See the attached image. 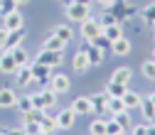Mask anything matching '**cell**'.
<instances>
[{"label": "cell", "mask_w": 155, "mask_h": 135, "mask_svg": "<svg viewBox=\"0 0 155 135\" xmlns=\"http://www.w3.org/2000/svg\"><path fill=\"white\" fill-rule=\"evenodd\" d=\"M104 32V27H101V22H99V17H86L84 22H79V34H81V40H86V42H91L94 37H99Z\"/></svg>", "instance_id": "cell-1"}, {"label": "cell", "mask_w": 155, "mask_h": 135, "mask_svg": "<svg viewBox=\"0 0 155 135\" xmlns=\"http://www.w3.org/2000/svg\"><path fill=\"white\" fill-rule=\"evenodd\" d=\"M32 96V103L35 108H40V111H49L57 106V93L52 88H42V91H37V93H30Z\"/></svg>", "instance_id": "cell-2"}, {"label": "cell", "mask_w": 155, "mask_h": 135, "mask_svg": "<svg viewBox=\"0 0 155 135\" xmlns=\"http://www.w3.org/2000/svg\"><path fill=\"white\" fill-rule=\"evenodd\" d=\"M108 10H111V12L116 15V20H118L121 25H123L126 20H130V17L135 15V8H133V5L128 3V0H116V3H113V5L108 8Z\"/></svg>", "instance_id": "cell-3"}, {"label": "cell", "mask_w": 155, "mask_h": 135, "mask_svg": "<svg viewBox=\"0 0 155 135\" xmlns=\"http://www.w3.org/2000/svg\"><path fill=\"white\" fill-rule=\"evenodd\" d=\"M35 62H40V64H47V66H59L64 62V52H54V49H40L35 56Z\"/></svg>", "instance_id": "cell-4"}, {"label": "cell", "mask_w": 155, "mask_h": 135, "mask_svg": "<svg viewBox=\"0 0 155 135\" xmlns=\"http://www.w3.org/2000/svg\"><path fill=\"white\" fill-rule=\"evenodd\" d=\"M47 88H52L57 96H62V93H67L71 88V79L67 74H52L49 81H47Z\"/></svg>", "instance_id": "cell-5"}, {"label": "cell", "mask_w": 155, "mask_h": 135, "mask_svg": "<svg viewBox=\"0 0 155 135\" xmlns=\"http://www.w3.org/2000/svg\"><path fill=\"white\" fill-rule=\"evenodd\" d=\"M64 15H67L69 22H84L86 17L91 15V8H86V5H76V3H67Z\"/></svg>", "instance_id": "cell-6"}, {"label": "cell", "mask_w": 155, "mask_h": 135, "mask_svg": "<svg viewBox=\"0 0 155 135\" xmlns=\"http://www.w3.org/2000/svg\"><path fill=\"white\" fill-rule=\"evenodd\" d=\"M86 56H89V62H91V66H99V64H104V59H106V49H99V47H94L91 42H81V47H79Z\"/></svg>", "instance_id": "cell-7"}, {"label": "cell", "mask_w": 155, "mask_h": 135, "mask_svg": "<svg viewBox=\"0 0 155 135\" xmlns=\"http://www.w3.org/2000/svg\"><path fill=\"white\" fill-rule=\"evenodd\" d=\"M54 118H57V128H59V130H69V128H74V123H76V113H74V108L69 106V108H62Z\"/></svg>", "instance_id": "cell-8"}, {"label": "cell", "mask_w": 155, "mask_h": 135, "mask_svg": "<svg viewBox=\"0 0 155 135\" xmlns=\"http://www.w3.org/2000/svg\"><path fill=\"white\" fill-rule=\"evenodd\" d=\"M30 66H32V79L35 81H42V84H47L49 81V76H52V66H47V64H40V62H30Z\"/></svg>", "instance_id": "cell-9"}, {"label": "cell", "mask_w": 155, "mask_h": 135, "mask_svg": "<svg viewBox=\"0 0 155 135\" xmlns=\"http://www.w3.org/2000/svg\"><path fill=\"white\" fill-rule=\"evenodd\" d=\"M22 40H25V27H20V30H8V40H5V52H10V49H15V47H20L22 44Z\"/></svg>", "instance_id": "cell-10"}, {"label": "cell", "mask_w": 155, "mask_h": 135, "mask_svg": "<svg viewBox=\"0 0 155 135\" xmlns=\"http://www.w3.org/2000/svg\"><path fill=\"white\" fill-rule=\"evenodd\" d=\"M74 113L76 115H86V113H94V106H91V98L89 96H76L74 103H71Z\"/></svg>", "instance_id": "cell-11"}, {"label": "cell", "mask_w": 155, "mask_h": 135, "mask_svg": "<svg viewBox=\"0 0 155 135\" xmlns=\"http://www.w3.org/2000/svg\"><path fill=\"white\" fill-rule=\"evenodd\" d=\"M12 76H15V81L20 84V86H27V84H32V81H35V79H32V66H30V64L17 66Z\"/></svg>", "instance_id": "cell-12"}, {"label": "cell", "mask_w": 155, "mask_h": 135, "mask_svg": "<svg viewBox=\"0 0 155 135\" xmlns=\"http://www.w3.org/2000/svg\"><path fill=\"white\" fill-rule=\"evenodd\" d=\"M3 25H5V30H20V27H25V17L20 15V10H15L3 17Z\"/></svg>", "instance_id": "cell-13"}, {"label": "cell", "mask_w": 155, "mask_h": 135, "mask_svg": "<svg viewBox=\"0 0 155 135\" xmlns=\"http://www.w3.org/2000/svg\"><path fill=\"white\" fill-rule=\"evenodd\" d=\"M130 79H133V69H130V66H118V69L111 74V81L123 84V86H128V84H130Z\"/></svg>", "instance_id": "cell-14"}, {"label": "cell", "mask_w": 155, "mask_h": 135, "mask_svg": "<svg viewBox=\"0 0 155 135\" xmlns=\"http://www.w3.org/2000/svg\"><path fill=\"white\" fill-rule=\"evenodd\" d=\"M130 49H133V44H130L128 37H121V40L111 42V52H113L116 56H126V54H130Z\"/></svg>", "instance_id": "cell-15"}, {"label": "cell", "mask_w": 155, "mask_h": 135, "mask_svg": "<svg viewBox=\"0 0 155 135\" xmlns=\"http://www.w3.org/2000/svg\"><path fill=\"white\" fill-rule=\"evenodd\" d=\"M15 69H17V64L12 59V54L5 52V49H0V71L3 74H15Z\"/></svg>", "instance_id": "cell-16"}, {"label": "cell", "mask_w": 155, "mask_h": 135, "mask_svg": "<svg viewBox=\"0 0 155 135\" xmlns=\"http://www.w3.org/2000/svg\"><path fill=\"white\" fill-rule=\"evenodd\" d=\"M89 66H91L89 56H86V54H84V52L79 49V52L74 54V59H71V69H74V71H79V74H84V71H86Z\"/></svg>", "instance_id": "cell-17"}, {"label": "cell", "mask_w": 155, "mask_h": 135, "mask_svg": "<svg viewBox=\"0 0 155 135\" xmlns=\"http://www.w3.org/2000/svg\"><path fill=\"white\" fill-rule=\"evenodd\" d=\"M138 111L143 113V121L145 123H155V103L150 98H143L140 106H138Z\"/></svg>", "instance_id": "cell-18"}, {"label": "cell", "mask_w": 155, "mask_h": 135, "mask_svg": "<svg viewBox=\"0 0 155 135\" xmlns=\"http://www.w3.org/2000/svg\"><path fill=\"white\" fill-rule=\"evenodd\" d=\"M91 98V106H94V113H106V103H108V93L101 91V93H94L89 96Z\"/></svg>", "instance_id": "cell-19"}, {"label": "cell", "mask_w": 155, "mask_h": 135, "mask_svg": "<svg viewBox=\"0 0 155 135\" xmlns=\"http://www.w3.org/2000/svg\"><path fill=\"white\" fill-rule=\"evenodd\" d=\"M17 103V93L12 88H0V108H12Z\"/></svg>", "instance_id": "cell-20"}, {"label": "cell", "mask_w": 155, "mask_h": 135, "mask_svg": "<svg viewBox=\"0 0 155 135\" xmlns=\"http://www.w3.org/2000/svg\"><path fill=\"white\" fill-rule=\"evenodd\" d=\"M52 34H57V37H59L62 42H67V44L74 40V30H71V25H67V22H64V25H57V27L52 30Z\"/></svg>", "instance_id": "cell-21"}, {"label": "cell", "mask_w": 155, "mask_h": 135, "mask_svg": "<svg viewBox=\"0 0 155 135\" xmlns=\"http://www.w3.org/2000/svg\"><path fill=\"white\" fill-rule=\"evenodd\" d=\"M140 101H143V96H140L138 91H128V88H126V93H123V103H126V108H128V111L138 108V106H140Z\"/></svg>", "instance_id": "cell-22"}, {"label": "cell", "mask_w": 155, "mask_h": 135, "mask_svg": "<svg viewBox=\"0 0 155 135\" xmlns=\"http://www.w3.org/2000/svg\"><path fill=\"white\" fill-rule=\"evenodd\" d=\"M42 49H54V52H64V49H67V42H62V40H59L57 34H52V32H49V37L45 40Z\"/></svg>", "instance_id": "cell-23"}, {"label": "cell", "mask_w": 155, "mask_h": 135, "mask_svg": "<svg viewBox=\"0 0 155 135\" xmlns=\"http://www.w3.org/2000/svg\"><path fill=\"white\" fill-rule=\"evenodd\" d=\"M10 54H12V59H15V64L17 66H22V64H30L32 59H30V54H27V49L20 44V47H15V49H10Z\"/></svg>", "instance_id": "cell-24"}, {"label": "cell", "mask_w": 155, "mask_h": 135, "mask_svg": "<svg viewBox=\"0 0 155 135\" xmlns=\"http://www.w3.org/2000/svg\"><path fill=\"white\" fill-rule=\"evenodd\" d=\"M40 128L45 130V133H54V130H59V128H57V118H54V115H49L47 111L42 113V118H40Z\"/></svg>", "instance_id": "cell-25"}, {"label": "cell", "mask_w": 155, "mask_h": 135, "mask_svg": "<svg viewBox=\"0 0 155 135\" xmlns=\"http://www.w3.org/2000/svg\"><path fill=\"white\" fill-rule=\"evenodd\" d=\"M101 34L106 37L108 42H116V40H121V37H123V27L121 25H106Z\"/></svg>", "instance_id": "cell-26"}, {"label": "cell", "mask_w": 155, "mask_h": 135, "mask_svg": "<svg viewBox=\"0 0 155 135\" xmlns=\"http://www.w3.org/2000/svg\"><path fill=\"white\" fill-rule=\"evenodd\" d=\"M126 88H128V86L116 84V81H111V79H108V84H106V93H108V96H113V98H123Z\"/></svg>", "instance_id": "cell-27"}, {"label": "cell", "mask_w": 155, "mask_h": 135, "mask_svg": "<svg viewBox=\"0 0 155 135\" xmlns=\"http://www.w3.org/2000/svg\"><path fill=\"white\" fill-rule=\"evenodd\" d=\"M106 111H108L111 115H116V113H121V111H126V103H123V98H113V96H108V103H106Z\"/></svg>", "instance_id": "cell-28"}, {"label": "cell", "mask_w": 155, "mask_h": 135, "mask_svg": "<svg viewBox=\"0 0 155 135\" xmlns=\"http://www.w3.org/2000/svg\"><path fill=\"white\" fill-rule=\"evenodd\" d=\"M140 74L145 76V79L155 81V59H148V62H143V64H140Z\"/></svg>", "instance_id": "cell-29"}, {"label": "cell", "mask_w": 155, "mask_h": 135, "mask_svg": "<svg viewBox=\"0 0 155 135\" xmlns=\"http://www.w3.org/2000/svg\"><path fill=\"white\" fill-rule=\"evenodd\" d=\"M15 106L20 108V113L32 111V108H35V103H32V96H17V103H15Z\"/></svg>", "instance_id": "cell-30"}, {"label": "cell", "mask_w": 155, "mask_h": 135, "mask_svg": "<svg viewBox=\"0 0 155 135\" xmlns=\"http://www.w3.org/2000/svg\"><path fill=\"white\" fill-rule=\"evenodd\" d=\"M113 121L118 123L123 130H126V128H130V111L126 108V111H121V113H116V115H113Z\"/></svg>", "instance_id": "cell-31"}, {"label": "cell", "mask_w": 155, "mask_h": 135, "mask_svg": "<svg viewBox=\"0 0 155 135\" xmlns=\"http://www.w3.org/2000/svg\"><path fill=\"white\" fill-rule=\"evenodd\" d=\"M99 22H101V27H106V25H121L118 20H116V15H113V12L108 10V8H106V10L101 12V17H99Z\"/></svg>", "instance_id": "cell-32"}, {"label": "cell", "mask_w": 155, "mask_h": 135, "mask_svg": "<svg viewBox=\"0 0 155 135\" xmlns=\"http://www.w3.org/2000/svg\"><path fill=\"white\" fill-rule=\"evenodd\" d=\"M89 135H106V121H91Z\"/></svg>", "instance_id": "cell-33"}, {"label": "cell", "mask_w": 155, "mask_h": 135, "mask_svg": "<svg viewBox=\"0 0 155 135\" xmlns=\"http://www.w3.org/2000/svg\"><path fill=\"white\" fill-rule=\"evenodd\" d=\"M140 17H143L145 25H155V3H150V5L140 12Z\"/></svg>", "instance_id": "cell-34"}, {"label": "cell", "mask_w": 155, "mask_h": 135, "mask_svg": "<svg viewBox=\"0 0 155 135\" xmlns=\"http://www.w3.org/2000/svg\"><path fill=\"white\" fill-rule=\"evenodd\" d=\"M17 10V3L15 0H0V15H10V12H15Z\"/></svg>", "instance_id": "cell-35"}, {"label": "cell", "mask_w": 155, "mask_h": 135, "mask_svg": "<svg viewBox=\"0 0 155 135\" xmlns=\"http://www.w3.org/2000/svg\"><path fill=\"white\" fill-rule=\"evenodd\" d=\"M22 130H25L27 135H35V133H40L42 128H40V123H37V121H22Z\"/></svg>", "instance_id": "cell-36"}, {"label": "cell", "mask_w": 155, "mask_h": 135, "mask_svg": "<svg viewBox=\"0 0 155 135\" xmlns=\"http://www.w3.org/2000/svg\"><path fill=\"white\" fill-rule=\"evenodd\" d=\"M121 130H123V128H121L118 123H116L113 118H111V121H106V135H118Z\"/></svg>", "instance_id": "cell-37"}, {"label": "cell", "mask_w": 155, "mask_h": 135, "mask_svg": "<svg viewBox=\"0 0 155 135\" xmlns=\"http://www.w3.org/2000/svg\"><path fill=\"white\" fill-rule=\"evenodd\" d=\"M91 44H94V47H99V49H106V47H111V42L106 40L104 34H99V37H94V40H91Z\"/></svg>", "instance_id": "cell-38"}, {"label": "cell", "mask_w": 155, "mask_h": 135, "mask_svg": "<svg viewBox=\"0 0 155 135\" xmlns=\"http://www.w3.org/2000/svg\"><path fill=\"white\" fill-rule=\"evenodd\" d=\"M148 125H150V123H138V125H133V128H130V135H145V133H148Z\"/></svg>", "instance_id": "cell-39"}, {"label": "cell", "mask_w": 155, "mask_h": 135, "mask_svg": "<svg viewBox=\"0 0 155 135\" xmlns=\"http://www.w3.org/2000/svg\"><path fill=\"white\" fill-rule=\"evenodd\" d=\"M3 135H27V133H25L22 128H5Z\"/></svg>", "instance_id": "cell-40"}, {"label": "cell", "mask_w": 155, "mask_h": 135, "mask_svg": "<svg viewBox=\"0 0 155 135\" xmlns=\"http://www.w3.org/2000/svg\"><path fill=\"white\" fill-rule=\"evenodd\" d=\"M5 40H8V30H5V25H0V49L5 47Z\"/></svg>", "instance_id": "cell-41"}, {"label": "cell", "mask_w": 155, "mask_h": 135, "mask_svg": "<svg viewBox=\"0 0 155 135\" xmlns=\"http://www.w3.org/2000/svg\"><path fill=\"white\" fill-rule=\"evenodd\" d=\"M94 3H99L101 8H111V5L116 3V0H94Z\"/></svg>", "instance_id": "cell-42"}, {"label": "cell", "mask_w": 155, "mask_h": 135, "mask_svg": "<svg viewBox=\"0 0 155 135\" xmlns=\"http://www.w3.org/2000/svg\"><path fill=\"white\" fill-rule=\"evenodd\" d=\"M71 3H76V5H86V8H91V5H94V0H71Z\"/></svg>", "instance_id": "cell-43"}, {"label": "cell", "mask_w": 155, "mask_h": 135, "mask_svg": "<svg viewBox=\"0 0 155 135\" xmlns=\"http://www.w3.org/2000/svg\"><path fill=\"white\" fill-rule=\"evenodd\" d=\"M145 135H155V123H150V125H148V133H145Z\"/></svg>", "instance_id": "cell-44"}, {"label": "cell", "mask_w": 155, "mask_h": 135, "mask_svg": "<svg viewBox=\"0 0 155 135\" xmlns=\"http://www.w3.org/2000/svg\"><path fill=\"white\" fill-rule=\"evenodd\" d=\"M15 3H17V5H27L30 0H15Z\"/></svg>", "instance_id": "cell-45"}, {"label": "cell", "mask_w": 155, "mask_h": 135, "mask_svg": "<svg viewBox=\"0 0 155 135\" xmlns=\"http://www.w3.org/2000/svg\"><path fill=\"white\" fill-rule=\"evenodd\" d=\"M148 98H150V101H153V103H155V91H153V93H150V96H148Z\"/></svg>", "instance_id": "cell-46"}, {"label": "cell", "mask_w": 155, "mask_h": 135, "mask_svg": "<svg viewBox=\"0 0 155 135\" xmlns=\"http://www.w3.org/2000/svg\"><path fill=\"white\" fill-rule=\"evenodd\" d=\"M35 135H49V133H45V130H40V133H35Z\"/></svg>", "instance_id": "cell-47"}, {"label": "cell", "mask_w": 155, "mask_h": 135, "mask_svg": "<svg viewBox=\"0 0 155 135\" xmlns=\"http://www.w3.org/2000/svg\"><path fill=\"white\" fill-rule=\"evenodd\" d=\"M118 135H128V133H126V130H121V133H118Z\"/></svg>", "instance_id": "cell-48"}, {"label": "cell", "mask_w": 155, "mask_h": 135, "mask_svg": "<svg viewBox=\"0 0 155 135\" xmlns=\"http://www.w3.org/2000/svg\"><path fill=\"white\" fill-rule=\"evenodd\" d=\"M153 59H155V47H153Z\"/></svg>", "instance_id": "cell-49"}, {"label": "cell", "mask_w": 155, "mask_h": 135, "mask_svg": "<svg viewBox=\"0 0 155 135\" xmlns=\"http://www.w3.org/2000/svg\"><path fill=\"white\" fill-rule=\"evenodd\" d=\"M0 135H3V130H0Z\"/></svg>", "instance_id": "cell-50"}, {"label": "cell", "mask_w": 155, "mask_h": 135, "mask_svg": "<svg viewBox=\"0 0 155 135\" xmlns=\"http://www.w3.org/2000/svg\"><path fill=\"white\" fill-rule=\"evenodd\" d=\"M153 27H155V25H153Z\"/></svg>", "instance_id": "cell-51"}]
</instances>
